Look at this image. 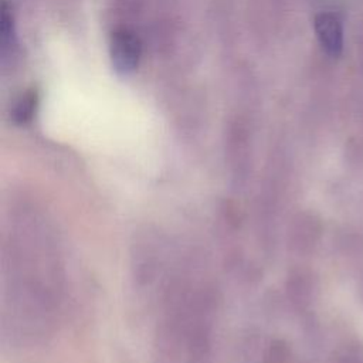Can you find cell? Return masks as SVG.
<instances>
[{
  "label": "cell",
  "mask_w": 363,
  "mask_h": 363,
  "mask_svg": "<svg viewBox=\"0 0 363 363\" xmlns=\"http://www.w3.org/2000/svg\"><path fill=\"white\" fill-rule=\"evenodd\" d=\"M109 54L112 65L118 74L128 75L133 72L138 68L142 55L139 37L128 28L116 30L111 37Z\"/></svg>",
  "instance_id": "cell-1"
},
{
  "label": "cell",
  "mask_w": 363,
  "mask_h": 363,
  "mask_svg": "<svg viewBox=\"0 0 363 363\" xmlns=\"http://www.w3.org/2000/svg\"><path fill=\"white\" fill-rule=\"evenodd\" d=\"M313 26L322 50L330 57H339L343 50V26L339 16L322 11L316 14Z\"/></svg>",
  "instance_id": "cell-2"
},
{
  "label": "cell",
  "mask_w": 363,
  "mask_h": 363,
  "mask_svg": "<svg viewBox=\"0 0 363 363\" xmlns=\"http://www.w3.org/2000/svg\"><path fill=\"white\" fill-rule=\"evenodd\" d=\"M37 101H38V95L35 89H27L26 92H23L14 101V105L11 108L13 121L16 123H27L35 112Z\"/></svg>",
  "instance_id": "cell-3"
}]
</instances>
